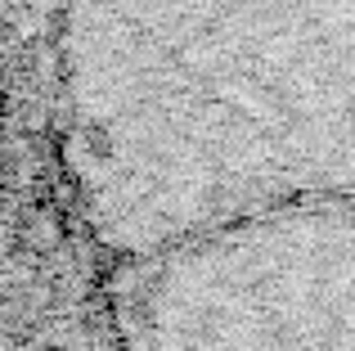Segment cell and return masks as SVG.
Returning a JSON list of instances; mask_svg holds the SVG:
<instances>
[{
	"label": "cell",
	"mask_w": 355,
	"mask_h": 351,
	"mask_svg": "<svg viewBox=\"0 0 355 351\" xmlns=\"http://www.w3.org/2000/svg\"><path fill=\"white\" fill-rule=\"evenodd\" d=\"M54 122L117 262L355 194V0H68Z\"/></svg>",
	"instance_id": "6da1fadb"
},
{
	"label": "cell",
	"mask_w": 355,
	"mask_h": 351,
	"mask_svg": "<svg viewBox=\"0 0 355 351\" xmlns=\"http://www.w3.org/2000/svg\"><path fill=\"white\" fill-rule=\"evenodd\" d=\"M121 351H355V194L121 262Z\"/></svg>",
	"instance_id": "7a4b0ae2"
}]
</instances>
